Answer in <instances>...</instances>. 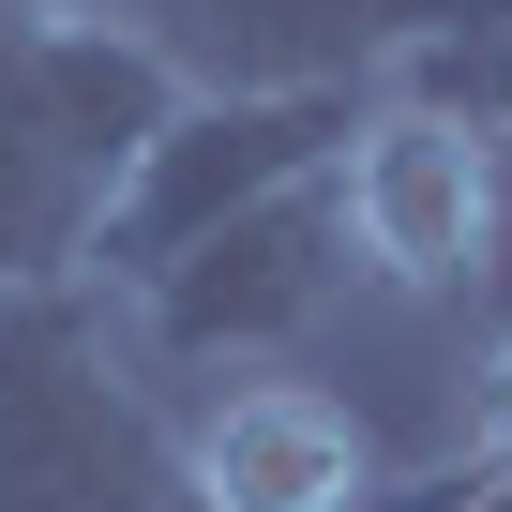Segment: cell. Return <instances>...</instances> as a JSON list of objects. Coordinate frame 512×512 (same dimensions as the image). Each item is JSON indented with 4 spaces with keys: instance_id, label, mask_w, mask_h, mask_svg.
Masks as SVG:
<instances>
[{
    "instance_id": "7",
    "label": "cell",
    "mask_w": 512,
    "mask_h": 512,
    "mask_svg": "<svg viewBox=\"0 0 512 512\" xmlns=\"http://www.w3.org/2000/svg\"><path fill=\"white\" fill-rule=\"evenodd\" d=\"M392 91H437V106H467V121L497 136V121H512V31H467V46H422V61H407Z\"/></svg>"
},
{
    "instance_id": "2",
    "label": "cell",
    "mask_w": 512,
    "mask_h": 512,
    "mask_svg": "<svg viewBox=\"0 0 512 512\" xmlns=\"http://www.w3.org/2000/svg\"><path fill=\"white\" fill-rule=\"evenodd\" d=\"M362 106H377V91H181V106H166V136L136 151V181H121L106 241H91V287L166 272L181 241H211L226 211L287 196V181H332V166H347V136H362Z\"/></svg>"
},
{
    "instance_id": "5",
    "label": "cell",
    "mask_w": 512,
    "mask_h": 512,
    "mask_svg": "<svg viewBox=\"0 0 512 512\" xmlns=\"http://www.w3.org/2000/svg\"><path fill=\"white\" fill-rule=\"evenodd\" d=\"M181 61V91H392L437 46V0H106Z\"/></svg>"
},
{
    "instance_id": "4",
    "label": "cell",
    "mask_w": 512,
    "mask_h": 512,
    "mask_svg": "<svg viewBox=\"0 0 512 512\" xmlns=\"http://www.w3.org/2000/svg\"><path fill=\"white\" fill-rule=\"evenodd\" d=\"M332 196H347L362 272L407 287V302H452V287L497 272V136L467 106H437V91H377Z\"/></svg>"
},
{
    "instance_id": "9",
    "label": "cell",
    "mask_w": 512,
    "mask_h": 512,
    "mask_svg": "<svg viewBox=\"0 0 512 512\" xmlns=\"http://www.w3.org/2000/svg\"><path fill=\"white\" fill-rule=\"evenodd\" d=\"M377 512H512V482H482V467L452 452V467H422V482H377Z\"/></svg>"
},
{
    "instance_id": "10",
    "label": "cell",
    "mask_w": 512,
    "mask_h": 512,
    "mask_svg": "<svg viewBox=\"0 0 512 512\" xmlns=\"http://www.w3.org/2000/svg\"><path fill=\"white\" fill-rule=\"evenodd\" d=\"M0 16H46V0H0Z\"/></svg>"
},
{
    "instance_id": "8",
    "label": "cell",
    "mask_w": 512,
    "mask_h": 512,
    "mask_svg": "<svg viewBox=\"0 0 512 512\" xmlns=\"http://www.w3.org/2000/svg\"><path fill=\"white\" fill-rule=\"evenodd\" d=\"M467 467H482V482H512V332L482 347V392H467Z\"/></svg>"
},
{
    "instance_id": "3",
    "label": "cell",
    "mask_w": 512,
    "mask_h": 512,
    "mask_svg": "<svg viewBox=\"0 0 512 512\" xmlns=\"http://www.w3.org/2000/svg\"><path fill=\"white\" fill-rule=\"evenodd\" d=\"M347 287H362L347 196H332V181H287V196L226 211L211 241H181L166 272H136L121 302H136V347H151V362H287Z\"/></svg>"
},
{
    "instance_id": "1",
    "label": "cell",
    "mask_w": 512,
    "mask_h": 512,
    "mask_svg": "<svg viewBox=\"0 0 512 512\" xmlns=\"http://www.w3.org/2000/svg\"><path fill=\"white\" fill-rule=\"evenodd\" d=\"M166 106H181V61L151 31H121L106 0L0 16V302L91 287V241H106L136 151L166 136Z\"/></svg>"
},
{
    "instance_id": "6",
    "label": "cell",
    "mask_w": 512,
    "mask_h": 512,
    "mask_svg": "<svg viewBox=\"0 0 512 512\" xmlns=\"http://www.w3.org/2000/svg\"><path fill=\"white\" fill-rule=\"evenodd\" d=\"M196 512H377V437L317 377H241L181 422Z\"/></svg>"
}]
</instances>
